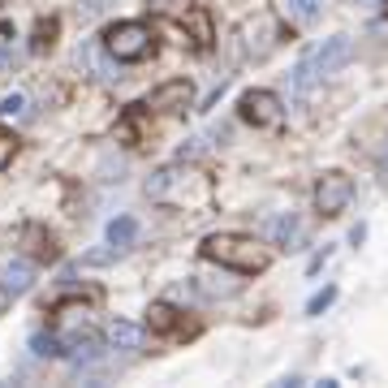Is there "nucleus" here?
I'll return each mask as SVG.
<instances>
[{
	"instance_id": "obj_11",
	"label": "nucleus",
	"mask_w": 388,
	"mask_h": 388,
	"mask_svg": "<svg viewBox=\"0 0 388 388\" xmlns=\"http://www.w3.org/2000/svg\"><path fill=\"white\" fill-rule=\"evenodd\" d=\"M134 238H138V220L134 216H117L113 225H108V246L126 250V246H134Z\"/></svg>"
},
{
	"instance_id": "obj_17",
	"label": "nucleus",
	"mask_w": 388,
	"mask_h": 388,
	"mask_svg": "<svg viewBox=\"0 0 388 388\" xmlns=\"http://www.w3.org/2000/svg\"><path fill=\"white\" fill-rule=\"evenodd\" d=\"M22 108H26V99H22V95H5V99H0V117H18Z\"/></svg>"
},
{
	"instance_id": "obj_7",
	"label": "nucleus",
	"mask_w": 388,
	"mask_h": 388,
	"mask_svg": "<svg viewBox=\"0 0 388 388\" xmlns=\"http://www.w3.org/2000/svg\"><path fill=\"white\" fill-rule=\"evenodd\" d=\"M190 99H194L190 78H169L147 95V108L151 113H182V108H190Z\"/></svg>"
},
{
	"instance_id": "obj_9",
	"label": "nucleus",
	"mask_w": 388,
	"mask_h": 388,
	"mask_svg": "<svg viewBox=\"0 0 388 388\" xmlns=\"http://www.w3.org/2000/svg\"><path fill=\"white\" fill-rule=\"evenodd\" d=\"M272 242L285 246V250H302V220L294 211L281 216V220H272Z\"/></svg>"
},
{
	"instance_id": "obj_20",
	"label": "nucleus",
	"mask_w": 388,
	"mask_h": 388,
	"mask_svg": "<svg viewBox=\"0 0 388 388\" xmlns=\"http://www.w3.org/2000/svg\"><path fill=\"white\" fill-rule=\"evenodd\" d=\"M384 177H388V151H384Z\"/></svg>"
},
{
	"instance_id": "obj_14",
	"label": "nucleus",
	"mask_w": 388,
	"mask_h": 388,
	"mask_svg": "<svg viewBox=\"0 0 388 388\" xmlns=\"http://www.w3.org/2000/svg\"><path fill=\"white\" fill-rule=\"evenodd\" d=\"M31 345H35V354H39V358H65L61 337H48V332H35V337H31Z\"/></svg>"
},
{
	"instance_id": "obj_2",
	"label": "nucleus",
	"mask_w": 388,
	"mask_h": 388,
	"mask_svg": "<svg viewBox=\"0 0 388 388\" xmlns=\"http://www.w3.org/2000/svg\"><path fill=\"white\" fill-rule=\"evenodd\" d=\"M147 199L155 203H182V207H207L211 199V182L194 169H160L151 182H147Z\"/></svg>"
},
{
	"instance_id": "obj_5",
	"label": "nucleus",
	"mask_w": 388,
	"mask_h": 388,
	"mask_svg": "<svg viewBox=\"0 0 388 388\" xmlns=\"http://www.w3.org/2000/svg\"><path fill=\"white\" fill-rule=\"evenodd\" d=\"M238 108H242V121H250L255 130H281L285 126V104H281V95L267 91V87L246 91L238 99Z\"/></svg>"
},
{
	"instance_id": "obj_15",
	"label": "nucleus",
	"mask_w": 388,
	"mask_h": 388,
	"mask_svg": "<svg viewBox=\"0 0 388 388\" xmlns=\"http://www.w3.org/2000/svg\"><path fill=\"white\" fill-rule=\"evenodd\" d=\"M332 302H337V285H323V289H319V294L306 302V315H323Z\"/></svg>"
},
{
	"instance_id": "obj_19",
	"label": "nucleus",
	"mask_w": 388,
	"mask_h": 388,
	"mask_svg": "<svg viewBox=\"0 0 388 388\" xmlns=\"http://www.w3.org/2000/svg\"><path fill=\"white\" fill-rule=\"evenodd\" d=\"M104 5H108V0H82V18H95Z\"/></svg>"
},
{
	"instance_id": "obj_12",
	"label": "nucleus",
	"mask_w": 388,
	"mask_h": 388,
	"mask_svg": "<svg viewBox=\"0 0 388 388\" xmlns=\"http://www.w3.org/2000/svg\"><path fill=\"white\" fill-rule=\"evenodd\" d=\"M319 9H323V0H281V13H285L294 26H302V22H311V18H319Z\"/></svg>"
},
{
	"instance_id": "obj_16",
	"label": "nucleus",
	"mask_w": 388,
	"mask_h": 388,
	"mask_svg": "<svg viewBox=\"0 0 388 388\" xmlns=\"http://www.w3.org/2000/svg\"><path fill=\"white\" fill-rule=\"evenodd\" d=\"M18 155V143H13V134H5V130H0V173H5L9 169V160Z\"/></svg>"
},
{
	"instance_id": "obj_1",
	"label": "nucleus",
	"mask_w": 388,
	"mask_h": 388,
	"mask_svg": "<svg viewBox=\"0 0 388 388\" xmlns=\"http://www.w3.org/2000/svg\"><path fill=\"white\" fill-rule=\"evenodd\" d=\"M199 255L207 263H220V267L242 272V276H259L272 267V246L250 238V233H211V238H203Z\"/></svg>"
},
{
	"instance_id": "obj_3",
	"label": "nucleus",
	"mask_w": 388,
	"mask_h": 388,
	"mask_svg": "<svg viewBox=\"0 0 388 388\" xmlns=\"http://www.w3.org/2000/svg\"><path fill=\"white\" fill-rule=\"evenodd\" d=\"M104 52L117 65H138V61H147L151 52H155V31L147 22H138V18L117 22V26L104 31Z\"/></svg>"
},
{
	"instance_id": "obj_18",
	"label": "nucleus",
	"mask_w": 388,
	"mask_h": 388,
	"mask_svg": "<svg viewBox=\"0 0 388 388\" xmlns=\"http://www.w3.org/2000/svg\"><path fill=\"white\" fill-rule=\"evenodd\" d=\"M9 65H13V43H9V39H0V74H5Z\"/></svg>"
},
{
	"instance_id": "obj_4",
	"label": "nucleus",
	"mask_w": 388,
	"mask_h": 388,
	"mask_svg": "<svg viewBox=\"0 0 388 388\" xmlns=\"http://www.w3.org/2000/svg\"><path fill=\"white\" fill-rule=\"evenodd\" d=\"M350 52H354L350 35H332V39H323L319 48H311L306 57L298 61V70H294V91H306L311 82H319V78H328V74H337V70L350 61Z\"/></svg>"
},
{
	"instance_id": "obj_6",
	"label": "nucleus",
	"mask_w": 388,
	"mask_h": 388,
	"mask_svg": "<svg viewBox=\"0 0 388 388\" xmlns=\"http://www.w3.org/2000/svg\"><path fill=\"white\" fill-rule=\"evenodd\" d=\"M350 199H354V182L345 177V173H337V169H332V173H323L319 182H315V211L319 216H341L345 207H350Z\"/></svg>"
},
{
	"instance_id": "obj_13",
	"label": "nucleus",
	"mask_w": 388,
	"mask_h": 388,
	"mask_svg": "<svg viewBox=\"0 0 388 388\" xmlns=\"http://www.w3.org/2000/svg\"><path fill=\"white\" fill-rule=\"evenodd\" d=\"M147 328H151V332H177V311H173L169 302H155V306L147 311Z\"/></svg>"
},
{
	"instance_id": "obj_10",
	"label": "nucleus",
	"mask_w": 388,
	"mask_h": 388,
	"mask_svg": "<svg viewBox=\"0 0 388 388\" xmlns=\"http://www.w3.org/2000/svg\"><path fill=\"white\" fill-rule=\"evenodd\" d=\"M138 341H143V328L130 323V319H117L113 328H108V345L113 350H138Z\"/></svg>"
},
{
	"instance_id": "obj_8",
	"label": "nucleus",
	"mask_w": 388,
	"mask_h": 388,
	"mask_svg": "<svg viewBox=\"0 0 388 388\" xmlns=\"http://www.w3.org/2000/svg\"><path fill=\"white\" fill-rule=\"evenodd\" d=\"M35 281V267L31 263H9L5 276H0V298H22Z\"/></svg>"
}]
</instances>
